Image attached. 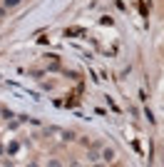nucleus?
Segmentation results:
<instances>
[{"instance_id": "f257e3e1", "label": "nucleus", "mask_w": 164, "mask_h": 167, "mask_svg": "<svg viewBox=\"0 0 164 167\" xmlns=\"http://www.w3.org/2000/svg\"><path fill=\"white\" fill-rule=\"evenodd\" d=\"M3 15H5V10H3V8H0V18H3Z\"/></svg>"}]
</instances>
